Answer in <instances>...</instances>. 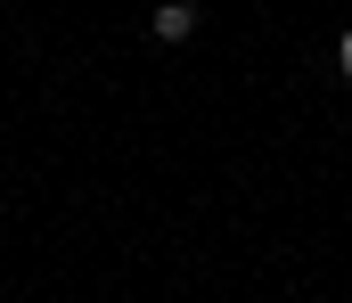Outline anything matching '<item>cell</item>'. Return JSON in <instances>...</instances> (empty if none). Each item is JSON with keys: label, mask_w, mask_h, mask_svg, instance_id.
Masks as SVG:
<instances>
[{"label": "cell", "mask_w": 352, "mask_h": 303, "mask_svg": "<svg viewBox=\"0 0 352 303\" xmlns=\"http://www.w3.org/2000/svg\"><path fill=\"white\" fill-rule=\"evenodd\" d=\"M188 33H197V8L188 0H164L156 8V41H188Z\"/></svg>", "instance_id": "obj_1"}, {"label": "cell", "mask_w": 352, "mask_h": 303, "mask_svg": "<svg viewBox=\"0 0 352 303\" xmlns=\"http://www.w3.org/2000/svg\"><path fill=\"white\" fill-rule=\"evenodd\" d=\"M336 74H352V33H336Z\"/></svg>", "instance_id": "obj_2"}]
</instances>
